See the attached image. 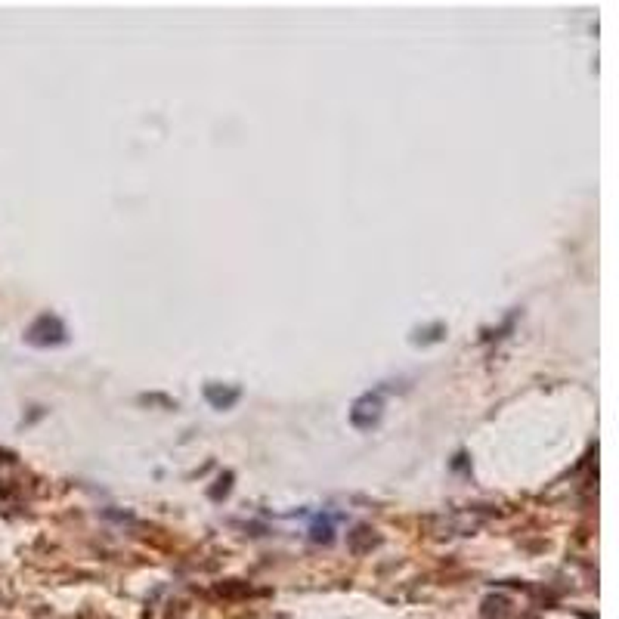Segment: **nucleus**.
Segmentation results:
<instances>
[{"instance_id":"1","label":"nucleus","mask_w":619,"mask_h":619,"mask_svg":"<svg viewBox=\"0 0 619 619\" xmlns=\"http://www.w3.org/2000/svg\"><path fill=\"white\" fill-rule=\"evenodd\" d=\"M28 341L38 347H56L65 341V325L56 316H40L35 325L28 328Z\"/></svg>"},{"instance_id":"2","label":"nucleus","mask_w":619,"mask_h":619,"mask_svg":"<svg viewBox=\"0 0 619 619\" xmlns=\"http://www.w3.org/2000/svg\"><path fill=\"white\" fill-rule=\"evenodd\" d=\"M378 418H381V396L375 394H366L359 403L353 406V412H350V421L356 428H362V430H369V428H375L378 425Z\"/></svg>"},{"instance_id":"3","label":"nucleus","mask_w":619,"mask_h":619,"mask_svg":"<svg viewBox=\"0 0 619 619\" xmlns=\"http://www.w3.org/2000/svg\"><path fill=\"white\" fill-rule=\"evenodd\" d=\"M208 400L223 409V406H233L235 400H239V390H230V394H217L214 387H208Z\"/></svg>"}]
</instances>
